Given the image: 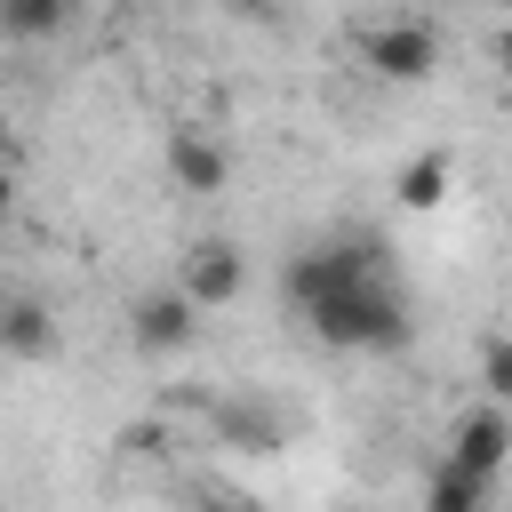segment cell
Instances as JSON below:
<instances>
[{"instance_id":"cell-1","label":"cell","mask_w":512,"mask_h":512,"mask_svg":"<svg viewBox=\"0 0 512 512\" xmlns=\"http://www.w3.org/2000/svg\"><path fill=\"white\" fill-rule=\"evenodd\" d=\"M288 304L336 352H408V336H416L408 296L392 288V272L368 240H328V248L288 256Z\"/></svg>"},{"instance_id":"cell-2","label":"cell","mask_w":512,"mask_h":512,"mask_svg":"<svg viewBox=\"0 0 512 512\" xmlns=\"http://www.w3.org/2000/svg\"><path fill=\"white\" fill-rule=\"evenodd\" d=\"M360 56H368V72H384V80H432L440 32H432L424 16H392V24H376V32L360 40Z\"/></svg>"},{"instance_id":"cell-3","label":"cell","mask_w":512,"mask_h":512,"mask_svg":"<svg viewBox=\"0 0 512 512\" xmlns=\"http://www.w3.org/2000/svg\"><path fill=\"white\" fill-rule=\"evenodd\" d=\"M440 464H456L464 480L496 488V472L512 464V416H504V408H472V416L448 432V456H440Z\"/></svg>"},{"instance_id":"cell-4","label":"cell","mask_w":512,"mask_h":512,"mask_svg":"<svg viewBox=\"0 0 512 512\" xmlns=\"http://www.w3.org/2000/svg\"><path fill=\"white\" fill-rule=\"evenodd\" d=\"M240 280H248V264H240L232 240H192V248H184V272H176V296H184L192 312H216V304L240 296Z\"/></svg>"},{"instance_id":"cell-5","label":"cell","mask_w":512,"mask_h":512,"mask_svg":"<svg viewBox=\"0 0 512 512\" xmlns=\"http://www.w3.org/2000/svg\"><path fill=\"white\" fill-rule=\"evenodd\" d=\"M192 336H200V312H192L176 288H152V296L128 304V344H136V352L168 360V352H192Z\"/></svg>"},{"instance_id":"cell-6","label":"cell","mask_w":512,"mask_h":512,"mask_svg":"<svg viewBox=\"0 0 512 512\" xmlns=\"http://www.w3.org/2000/svg\"><path fill=\"white\" fill-rule=\"evenodd\" d=\"M208 416H216V432H224L232 448H248V456H280V448H288V416H280L272 400H248V392H224V400H216Z\"/></svg>"},{"instance_id":"cell-7","label":"cell","mask_w":512,"mask_h":512,"mask_svg":"<svg viewBox=\"0 0 512 512\" xmlns=\"http://www.w3.org/2000/svg\"><path fill=\"white\" fill-rule=\"evenodd\" d=\"M0 352L8 360H48L56 352V312L40 296H0Z\"/></svg>"},{"instance_id":"cell-8","label":"cell","mask_w":512,"mask_h":512,"mask_svg":"<svg viewBox=\"0 0 512 512\" xmlns=\"http://www.w3.org/2000/svg\"><path fill=\"white\" fill-rule=\"evenodd\" d=\"M168 176H176L184 192H224V144L200 136V128H176V136H168Z\"/></svg>"},{"instance_id":"cell-9","label":"cell","mask_w":512,"mask_h":512,"mask_svg":"<svg viewBox=\"0 0 512 512\" xmlns=\"http://www.w3.org/2000/svg\"><path fill=\"white\" fill-rule=\"evenodd\" d=\"M448 184H456V160H448V152H416V160L400 168V184H392V192H400V208H416V216H424V208H440V200H448Z\"/></svg>"},{"instance_id":"cell-10","label":"cell","mask_w":512,"mask_h":512,"mask_svg":"<svg viewBox=\"0 0 512 512\" xmlns=\"http://www.w3.org/2000/svg\"><path fill=\"white\" fill-rule=\"evenodd\" d=\"M72 24V0H0V32L8 40H56Z\"/></svg>"},{"instance_id":"cell-11","label":"cell","mask_w":512,"mask_h":512,"mask_svg":"<svg viewBox=\"0 0 512 512\" xmlns=\"http://www.w3.org/2000/svg\"><path fill=\"white\" fill-rule=\"evenodd\" d=\"M480 496H488L480 480H464L456 464H440V472H432V488H424V512H480Z\"/></svg>"},{"instance_id":"cell-12","label":"cell","mask_w":512,"mask_h":512,"mask_svg":"<svg viewBox=\"0 0 512 512\" xmlns=\"http://www.w3.org/2000/svg\"><path fill=\"white\" fill-rule=\"evenodd\" d=\"M480 384H488L496 408H512V336H488L480 344Z\"/></svg>"},{"instance_id":"cell-13","label":"cell","mask_w":512,"mask_h":512,"mask_svg":"<svg viewBox=\"0 0 512 512\" xmlns=\"http://www.w3.org/2000/svg\"><path fill=\"white\" fill-rule=\"evenodd\" d=\"M120 448H128V456H160V424H136V432H120Z\"/></svg>"},{"instance_id":"cell-14","label":"cell","mask_w":512,"mask_h":512,"mask_svg":"<svg viewBox=\"0 0 512 512\" xmlns=\"http://www.w3.org/2000/svg\"><path fill=\"white\" fill-rule=\"evenodd\" d=\"M496 64H504V72H512V24H504V32H496Z\"/></svg>"},{"instance_id":"cell-15","label":"cell","mask_w":512,"mask_h":512,"mask_svg":"<svg viewBox=\"0 0 512 512\" xmlns=\"http://www.w3.org/2000/svg\"><path fill=\"white\" fill-rule=\"evenodd\" d=\"M8 208H16V184H8V168H0V216H8Z\"/></svg>"},{"instance_id":"cell-16","label":"cell","mask_w":512,"mask_h":512,"mask_svg":"<svg viewBox=\"0 0 512 512\" xmlns=\"http://www.w3.org/2000/svg\"><path fill=\"white\" fill-rule=\"evenodd\" d=\"M200 512H240V504H200Z\"/></svg>"},{"instance_id":"cell-17","label":"cell","mask_w":512,"mask_h":512,"mask_svg":"<svg viewBox=\"0 0 512 512\" xmlns=\"http://www.w3.org/2000/svg\"><path fill=\"white\" fill-rule=\"evenodd\" d=\"M0 40H8V32H0Z\"/></svg>"}]
</instances>
